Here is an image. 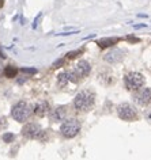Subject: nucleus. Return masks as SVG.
Wrapping results in <instances>:
<instances>
[{
    "label": "nucleus",
    "mask_w": 151,
    "mask_h": 160,
    "mask_svg": "<svg viewBox=\"0 0 151 160\" xmlns=\"http://www.w3.org/2000/svg\"><path fill=\"white\" fill-rule=\"evenodd\" d=\"M95 105V94L90 90H82L74 98V109L79 113H87L93 110Z\"/></svg>",
    "instance_id": "f257e3e1"
},
{
    "label": "nucleus",
    "mask_w": 151,
    "mask_h": 160,
    "mask_svg": "<svg viewBox=\"0 0 151 160\" xmlns=\"http://www.w3.org/2000/svg\"><path fill=\"white\" fill-rule=\"evenodd\" d=\"M33 114V106L25 101L15 103L11 110V115L17 122H26Z\"/></svg>",
    "instance_id": "f03ea898"
},
{
    "label": "nucleus",
    "mask_w": 151,
    "mask_h": 160,
    "mask_svg": "<svg viewBox=\"0 0 151 160\" xmlns=\"http://www.w3.org/2000/svg\"><path fill=\"white\" fill-rule=\"evenodd\" d=\"M81 122L76 118H65L60 126V134L64 138H74L81 132Z\"/></svg>",
    "instance_id": "7ed1b4c3"
},
{
    "label": "nucleus",
    "mask_w": 151,
    "mask_h": 160,
    "mask_svg": "<svg viewBox=\"0 0 151 160\" xmlns=\"http://www.w3.org/2000/svg\"><path fill=\"white\" fill-rule=\"evenodd\" d=\"M22 136L30 140H39V141H45L46 140L45 130L35 122H27L22 128Z\"/></svg>",
    "instance_id": "20e7f679"
},
{
    "label": "nucleus",
    "mask_w": 151,
    "mask_h": 160,
    "mask_svg": "<svg viewBox=\"0 0 151 160\" xmlns=\"http://www.w3.org/2000/svg\"><path fill=\"white\" fill-rule=\"evenodd\" d=\"M124 83L128 90L136 91L140 88V87L144 86V76H143L140 72H129V73L125 75Z\"/></svg>",
    "instance_id": "39448f33"
},
{
    "label": "nucleus",
    "mask_w": 151,
    "mask_h": 160,
    "mask_svg": "<svg viewBox=\"0 0 151 160\" xmlns=\"http://www.w3.org/2000/svg\"><path fill=\"white\" fill-rule=\"evenodd\" d=\"M117 114L122 121H138V113L131 103H120L117 106Z\"/></svg>",
    "instance_id": "423d86ee"
},
{
    "label": "nucleus",
    "mask_w": 151,
    "mask_h": 160,
    "mask_svg": "<svg viewBox=\"0 0 151 160\" xmlns=\"http://www.w3.org/2000/svg\"><path fill=\"white\" fill-rule=\"evenodd\" d=\"M133 98L138 105H140V106L150 105L151 103V88H148V87H140L139 90H136Z\"/></svg>",
    "instance_id": "0eeeda50"
},
{
    "label": "nucleus",
    "mask_w": 151,
    "mask_h": 160,
    "mask_svg": "<svg viewBox=\"0 0 151 160\" xmlns=\"http://www.w3.org/2000/svg\"><path fill=\"white\" fill-rule=\"evenodd\" d=\"M49 118L52 122H63L67 118V107L65 106H57L55 109L49 110Z\"/></svg>",
    "instance_id": "6e6552de"
},
{
    "label": "nucleus",
    "mask_w": 151,
    "mask_h": 160,
    "mask_svg": "<svg viewBox=\"0 0 151 160\" xmlns=\"http://www.w3.org/2000/svg\"><path fill=\"white\" fill-rule=\"evenodd\" d=\"M90 71H91V65H90L89 61H86V60H81V61H79L74 68V72L76 73V76L81 80L85 79L86 76H89Z\"/></svg>",
    "instance_id": "1a4fd4ad"
},
{
    "label": "nucleus",
    "mask_w": 151,
    "mask_h": 160,
    "mask_svg": "<svg viewBox=\"0 0 151 160\" xmlns=\"http://www.w3.org/2000/svg\"><path fill=\"white\" fill-rule=\"evenodd\" d=\"M105 61L109 62V64H117L120 62L122 58H124V52L121 49H112L110 52L105 54Z\"/></svg>",
    "instance_id": "9d476101"
},
{
    "label": "nucleus",
    "mask_w": 151,
    "mask_h": 160,
    "mask_svg": "<svg viewBox=\"0 0 151 160\" xmlns=\"http://www.w3.org/2000/svg\"><path fill=\"white\" fill-rule=\"evenodd\" d=\"M50 107H49V103L46 101H39L38 103H35V106L33 107V114H35L37 117H45V115L49 113Z\"/></svg>",
    "instance_id": "9b49d317"
},
{
    "label": "nucleus",
    "mask_w": 151,
    "mask_h": 160,
    "mask_svg": "<svg viewBox=\"0 0 151 160\" xmlns=\"http://www.w3.org/2000/svg\"><path fill=\"white\" fill-rule=\"evenodd\" d=\"M117 42H118V38H101L97 42V45L101 48V49H106V48L113 46L114 43H117Z\"/></svg>",
    "instance_id": "f8f14e48"
},
{
    "label": "nucleus",
    "mask_w": 151,
    "mask_h": 160,
    "mask_svg": "<svg viewBox=\"0 0 151 160\" xmlns=\"http://www.w3.org/2000/svg\"><path fill=\"white\" fill-rule=\"evenodd\" d=\"M18 73V68H15L14 65H7L6 69H4V75L7 76V78H15Z\"/></svg>",
    "instance_id": "ddd939ff"
},
{
    "label": "nucleus",
    "mask_w": 151,
    "mask_h": 160,
    "mask_svg": "<svg viewBox=\"0 0 151 160\" xmlns=\"http://www.w3.org/2000/svg\"><path fill=\"white\" fill-rule=\"evenodd\" d=\"M57 83H59V86H61V87H64L67 83H68V79H67L65 72H61V73H59V76H57Z\"/></svg>",
    "instance_id": "4468645a"
},
{
    "label": "nucleus",
    "mask_w": 151,
    "mask_h": 160,
    "mask_svg": "<svg viewBox=\"0 0 151 160\" xmlns=\"http://www.w3.org/2000/svg\"><path fill=\"white\" fill-rule=\"evenodd\" d=\"M2 140L4 142H13L14 140H15V134L14 133H10V132H8V133H4V134L2 136Z\"/></svg>",
    "instance_id": "2eb2a0df"
},
{
    "label": "nucleus",
    "mask_w": 151,
    "mask_h": 160,
    "mask_svg": "<svg viewBox=\"0 0 151 160\" xmlns=\"http://www.w3.org/2000/svg\"><path fill=\"white\" fill-rule=\"evenodd\" d=\"M83 53V50H75V52H70V53L68 54H67V58H75V57H76V56L78 54H82Z\"/></svg>",
    "instance_id": "dca6fc26"
},
{
    "label": "nucleus",
    "mask_w": 151,
    "mask_h": 160,
    "mask_svg": "<svg viewBox=\"0 0 151 160\" xmlns=\"http://www.w3.org/2000/svg\"><path fill=\"white\" fill-rule=\"evenodd\" d=\"M144 117H146V119H147V122H148L150 125H151V107H150V109H147V110H146Z\"/></svg>",
    "instance_id": "f3484780"
},
{
    "label": "nucleus",
    "mask_w": 151,
    "mask_h": 160,
    "mask_svg": "<svg viewBox=\"0 0 151 160\" xmlns=\"http://www.w3.org/2000/svg\"><path fill=\"white\" fill-rule=\"evenodd\" d=\"M127 39H128V41H131V42H139V38L133 37V35H128V37H127Z\"/></svg>",
    "instance_id": "a211bd4d"
},
{
    "label": "nucleus",
    "mask_w": 151,
    "mask_h": 160,
    "mask_svg": "<svg viewBox=\"0 0 151 160\" xmlns=\"http://www.w3.org/2000/svg\"><path fill=\"white\" fill-rule=\"evenodd\" d=\"M146 25H144V23H142V25H135L133 27H135V29H140V27H144Z\"/></svg>",
    "instance_id": "6ab92c4d"
}]
</instances>
